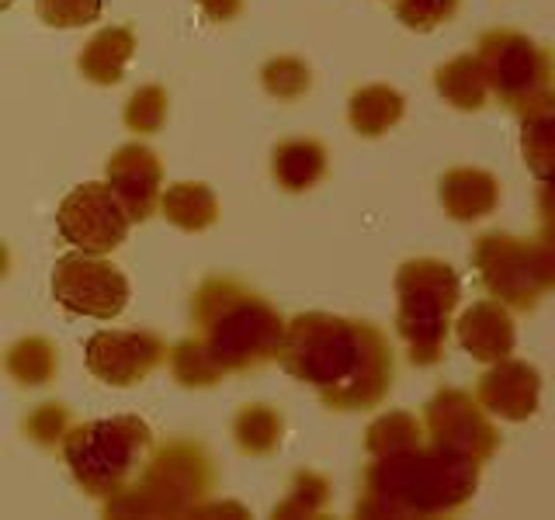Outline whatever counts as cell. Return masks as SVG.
<instances>
[{"instance_id": "cell-5", "label": "cell", "mask_w": 555, "mask_h": 520, "mask_svg": "<svg viewBox=\"0 0 555 520\" xmlns=\"http://www.w3.org/2000/svg\"><path fill=\"white\" fill-rule=\"evenodd\" d=\"M479 60L490 91L520 118L555 108V63L548 49L511 28H493L479 39Z\"/></svg>"}, {"instance_id": "cell-16", "label": "cell", "mask_w": 555, "mask_h": 520, "mask_svg": "<svg viewBox=\"0 0 555 520\" xmlns=\"http://www.w3.org/2000/svg\"><path fill=\"white\" fill-rule=\"evenodd\" d=\"M441 202L455 219H479L490 216L500 202V184L486 170H451L441 181Z\"/></svg>"}, {"instance_id": "cell-15", "label": "cell", "mask_w": 555, "mask_h": 520, "mask_svg": "<svg viewBox=\"0 0 555 520\" xmlns=\"http://www.w3.org/2000/svg\"><path fill=\"white\" fill-rule=\"evenodd\" d=\"M459 340L479 361H503L514 351V323L500 302H479L459 320Z\"/></svg>"}, {"instance_id": "cell-27", "label": "cell", "mask_w": 555, "mask_h": 520, "mask_svg": "<svg viewBox=\"0 0 555 520\" xmlns=\"http://www.w3.org/2000/svg\"><path fill=\"white\" fill-rule=\"evenodd\" d=\"M167 118V94L156 83L139 87L126 104V126L132 132H156Z\"/></svg>"}, {"instance_id": "cell-3", "label": "cell", "mask_w": 555, "mask_h": 520, "mask_svg": "<svg viewBox=\"0 0 555 520\" xmlns=\"http://www.w3.org/2000/svg\"><path fill=\"white\" fill-rule=\"evenodd\" d=\"M479 458L451 451L434 441L427 451L413 444L392 455H375L364 472V499L358 514H448L473 496Z\"/></svg>"}, {"instance_id": "cell-9", "label": "cell", "mask_w": 555, "mask_h": 520, "mask_svg": "<svg viewBox=\"0 0 555 520\" xmlns=\"http://www.w3.org/2000/svg\"><path fill=\"white\" fill-rule=\"evenodd\" d=\"M52 291H56V302L63 309L94 320H115L129 302V285L121 271L101 260V253L87 250L56 260Z\"/></svg>"}, {"instance_id": "cell-21", "label": "cell", "mask_w": 555, "mask_h": 520, "mask_svg": "<svg viewBox=\"0 0 555 520\" xmlns=\"http://www.w3.org/2000/svg\"><path fill=\"white\" fill-rule=\"evenodd\" d=\"M326 170V153L312 139H288L274 150V178L288 191L312 187Z\"/></svg>"}, {"instance_id": "cell-11", "label": "cell", "mask_w": 555, "mask_h": 520, "mask_svg": "<svg viewBox=\"0 0 555 520\" xmlns=\"http://www.w3.org/2000/svg\"><path fill=\"white\" fill-rule=\"evenodd\" d=\"M167 358V347L153 334H126V329H101L87 343V368L108 386L143 381Z\"/></svg>"}, {"instance_id": "cell-18", "label": "cell", "mask_w": 555, "mask_h": 520, "mask_svg": "<svg viewBox=\"0 0 555 520\" xmlns=\"http://www.w3.org/2000/svg\"><path fill=\"white\" fill-rule=\"evenodd\" d=\"M520 150H525L528 170L542 181V208L555 212V108L525 118Z\"/></svg>"}, {"instance_id": "cell-26", "label": "cell", "mask_w": 555, "mask_h": 520, "mask_svg": "<svg viewBox=\"0 0 555 520\" xmlns=\"http://www.w3.org/2000/svg\"><path fill=\"white\" fill-rule=\"evenodd\" d=\"M309 66L295 56H278L271 60L264 69H260V83H264V91L278 101H295L309 91Z\"/></svg>"}, {"instance_id": "cell-29", "label": "cell", "mask_w": 555, "mask_h": 520, "mask_svg": "<svg viewBox=\"0 0 555 520\" xmlns=\"http://www.w3.org/2000/svg\"><path fill=\"white\" fill-rule=\"evenodd\" d=\"M396 17L413 31H430L455 17L459 0H392Z\"/></svg>"}, {"instance_id": "cell-20", "label": "cell", "mask_w": 555, "mask_h": 520, "mask_svg": "<svg viewBox=\"0 0 555 520\" xmlns=\"http://www.w3.org/2000/svg\"><path fill=\"white\" fill-rule=\"evenodd\" d=\"M347 118H351L354 132L382 135L403 118V94L392 91L386 83L361 87V91H354L351 104H347Z\"/></svg>"}, {"instance_id": "cell-25", "label": "cell", "mask_w": 555, "mask_h": 520, "mask_svg": "<svg viewBox=\"0 0 555 520\" xmlns=\"http://www.w3.org/2000/svg\"><path fill=\"white\" fill-rule=\"evenodd\" d=\"M8 368H11V375H17V381L39 386V381H46L52 375V368H56V351H52V343L42 337L22 340V343H14Z\"/></svg>"}, {"instance_id": "cell-17", "label": "cell", "mask_w": 555, "mask_h": 520, "mask_svg": "<svg viewBox=\"0 0 555 520\" xmlns=\"http://www.w3.org/2000/svg\"><path fill=\"white\" fill-rule=\"evenodd\" d=\"M135 52V35L129 28H104L80 52V74L91 83H118Z\"/></svg>"}, {"instance_id": "cell-22", "label": "cell", "mask_w": 555, "mask_h": 520, "mask_svg": "<svg viewBox=\"0 0 555 520\" xmlns=\"http://www.w3.org/2000/svg\"><path fill=\"white\" fill-rule=\"evenodd\" d=\"M160 205H164V216L188 233L205 230V225H212L219 216L216 195L205 184H173L164 191Z\"/></svg>"}, {"instance_id": "cell-30", "label": "cell", "mask_w": 555, "mask_h": 520, "mask_svg": "<svg viewBox=\"0 0 555 520\" xmlns=\"http://www.w3.org/2000/svg\"><path fill=\"white\" fill-rule=\"evenodd\" d=\"M198 8L205 11V17H212V22H230L243 8V0H198Z\"/></svg>"}, {"instance_id": "cell-24", "label": "cell", "mask_w": 555, "mask_h": 520, "mask_svg": "<svg viewBox=\"0 0 555 520\" xmlns=\"http://www.w3.org/2000/svg\"><path fill=\"white\" fill-rule=\"evenodd\" d=\"M421 444V424L410 413H389L369 430V455H392V451H406Z\"/></svg>"}, {"instance_id": "cell-4", "label": "cell", "mask_w": 555, "mask_h": 520, "mask_svg": "<svg viewBox=\"0 0 555 520\" xmlns=\"http://www.w3.org/2000/svg\"><path fill=\"white\" fill-rule=\"evenodd\" d=\"M63 458L74 479L94 496H121L153 461V433L139 416H115L69 430Z\"/></svg>"}, {"instance_id": "cell-10", "label": "cell", "mask_w": 555, "mask_h": 520, "mask_svg": "<svg viewBox=\"0 0 555 520\" xmlns=\"http://www.w3.org/2000/svg\"><path fill=\"white\" fill-rule=\"evenodd\" d=\"M60 236L87 253H108L126 239L132 216L112 184H80L60 205Z\"/></svg>"}, {"instance_id": "cell-1", "label": "cell", "mask_w": 555, "mask_h": 520, "mask_svg": "<svg viewBox=\"0 0 555 520\" xmlns=\"http://www.w3.org/2000/svg\"><path fill=\"white\" fill-rule=\"evenodd\" d=\"M278 361L337 410H372L392 389V351L369 323L323 312L295 316Z\"/></svg>"}, {"instance_id": "cell-28", "label": "cell", "mask_w": 555, "mask_h": 520, "mask_svg": "<svg viewBox=\"0 0 555 520\" xmlns=\"http://www.w3.org/2000/svg\"><path fill=\"white\" fill-rule=\"evenodd\" d=\"M35 11L49 28H80L101 17V0H35Z\"/></svg>"}, {"instance_id": "cell-13", "label": "cell", "mask_w": 555, "mask_h": 520, "mask_svg": "<svg viewBox=\"0 0 555 520\" xmlns=\"http://www.w3.org/2000/svg\"><path fill=\"white\" fill-rule=\"evenodd\" d=\"M108 184L115 187V195L121 198V205L129 208L132 222H143L156 198L160 195V160L153 156V150L146 146H121L112 160H108Z\"/></svg>"}, {"instance_id": "cell-23", "label": "cell", "mask_w": 555, "mask_h": 520, "mask_svg": "<svg viewBox=\"0 0 555 520\" xmlns=\"http://www.w3.org/2000/svg\"><path fill=\"white\" fill-rule=\"evenodd\" d=\"M233 433L247 455H268L282 441V416L268 406H247L236 416Z\"/></svg>"}, {"instance_id": "cell-2", "label": "cell", "mask_w": 555, "mask_h": 520, "mask_svg": "<svg viewBox=\"0 0 555 520\" xmlns=\"http://www.w3.org/2000/svg\"><path fill=\"white\" fill-rule=\"evenodd\" d=\"M195 323L198 337L173 347V375L184 386H212L222 375L247 372L260 361L278 358L288 326L264 299L219 277L202 285Z\"/></svg>"}, {"instance_id": "cell-12", "label": "cell", "mask_w": 555, "mask_h": 520, "mask_svg": "<svg viewBox=\"0 0 555 520\" xmlns=\"http://www.w3.org/2000/svg\"><path fill=\"white\" fill-rule=\"evenodd\" d=\"M427 430L430 438L462 451L468 458H490L496 451V430L482 420L479 413V399L473 403V395L465 392H438L427 403Z\"/></svg>"}, {"instance_id": "cell-14", "label": "cell", "mask_w": 555, "mask_h": 520, "mask_svg": "<svg viewBox=\"0 0 555 520\" xmlns=\"http://www.w3.org/2000/svg\"><path fill=\"white\" fill-rule=\"evenodd\" d=\"M479 406L490 410L503 420H528L538 410V372L525 361H496L493 372L479 381Z\"/></svg>"}, {"instance_id": "cell-7", "label": "cell", "mask_w": 555, "mask_h": 520, "mask_svg": "<svg viewBox=\"0 0 555 520\" xmlns=\"http://www.w3.org/2000/svg\"><path fill=\"white\" fill-rule=\"evenodd\" d=\"M208 490V458L191 444H173L153 458L132 490L108 503L112 514H181Z\"/></svg>"}, {"instance_id": "cell-19", "label": "cell", "mask_w": 555, "mask_h": 520, "mask_svg": "<svg viewBox=\"0 0 555 520\" xmlns=\"http://www.w3.org/2000/svg\"><path fill=\"white\" fill-rule=\"evenodd\" d=\"M434 83H438L441 98L448 104H455V108H462V112L482 108V104L490 101V94H493L490 91V77H486L479 52H462V56L444 63L438 69V77H434Z\"/></svg>"}, {"instance_id": "cell-6", "label": "cell", "mask_w": 555, "mask_h": 520, "mask_svg": "<svg viewBox=\"0 0 555 520\" xmlns=\"http://www.w3.org/2000/svg\"><path fill=\"white\" fill-rule=\"evenodd\" d=\"M396 291L399 337L416 364H434L444 351L448 316L459 302V277L441 260H410L396 277Z\"/></svg>"}, {"instance_id": "cell-8", "label": "cell", "mask_w": 555, "mask_h": 520, "mask_svg": "<svg viewBox=\"0 0 555 520\" xmlns=\"http://www.w3.org/2000/svg\"><path fill=\"white\" fill-rule=\"evenodd\" d=\"M476 268L486 291L496 302H507L514 309H531L542 299V291L552 285L542 247L517 236H500V233L482 236L476 247Z\"/></svg>"}, {"instance_id": "cell-31", "label": "cell", "mask_w": 555, "mask_h": 520, "mask_svg": "<svg viewBox=\"0 0 555 520\" xmlns=\"http://www.w3.org/2000/svg\"><path fill=\"white\" fill-rule=\"evenodd\" d=\"M538 247L545 253V264H548L552 285H555V212H545V230H542V239H538Z\"/></svg>"}]
</instances>
